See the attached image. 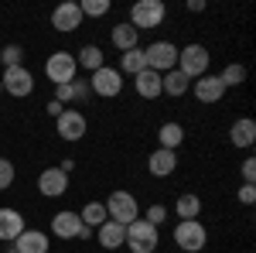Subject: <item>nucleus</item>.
<instances>
[{"label":"nucleus","instance_id":"cd10ccee","mask_svg":"<svg viewBox=\"0 0 256 253\" xmlns=\"http://www.w3.org/2000/svg\"><path fill=\"white\" fill-rule=\"evenodd\" d=\"M218 79H222V86H226V89H239V86L246 82V69H242L239 62H229V65L218 72Z\"/></svg>","mask_w":256,"mask_h":253},{"label":"nucleus","instance_id":"72a5a7b5","mask_svg":"<svg viewBox=\"0 0 256 253\" xmlns=\"http://www.w3.org/2000/svg\"><path fill=\"white\" fill-rule=\"evenodd\" d=\"M239 175H242V185H256V157H246L239 164Z\"/></svg>","mask_w":256,"mask_h":253},{"label":"nucleus","instance_id":"b1692460","mask_svg":"<svg viewBox=\"0 0 256 253\" xmlns=\"http://www.w3.org/2000/svg\"><path fill=\"white\" fill-rule=\"evenodd\" d=\"M76 65H79V69H89V76H92L96 69L106 65V55H102V48H99V45H82L79 55H76Z\"/></svg>","mask_w":256,"mask_h":253},{"label":"nucleus","instance_id":"0eeeda50","mask_svg":"<svg viewBox=\"0 0 256 253\" xmlns=\"http://www.w3.org/2000/svg\"><path fill=\"white\" fill-rule=\"evenodd\" d=\"M144 59H147V69H154L158 76L178 69V45L174 41H150L144 48Z\"/></svg>","mask_w":256,"mask_h":253},{"label":"nucleus","instance_id":"c756f323","mask_svg":"<svg viewBox=\"0 0 256 253\" xmlns=\"http://www.w3.org/2000/svg\"><path fill=\"white\" fill-rule=\"evenodd\" d=\"M0 62H4V69L24 65V48H20V45H7V48L0 52Z\"/></svg>","mask_w":256,"mask_h":253},{"label":"nucleus","instance_id":"473e14b6","mask_svg":"<svg viewBox=\"0 0 256 253\" xmlns=\"http://www.w3.org/2000/svg\"><path fill=\"white\" fill-rule=\"evenodd\" d=\"M72 82H76V79H72ZM72 82H65V86H55V99H58L62 106H65V103H79V99H76V86H72Z\"/></svg>","mask_w":256,"mask_h":253},{"label":"nucleus","instance_id":"f257e3e1","mask_svg":"<svg viewBox=\"0 0 256 253\" xmlns=\"http://www.w3.org/2000/svg\"><path fill=\"white\" fill-rule=\"evenodd\" d=\"M208 62H212L208 48H205V45H198V41L184 45V48H178V72H184L192 82L208 72Z\"/></svg>","mask_w":256,"mask_h":253},{"label":"nucleus","instance_id":"aec40b11","mask_svg":"<svg viewBox=\"0 0 256 253\" xmlns=\"http://www.w3.org/2000/svg\"><path fill=\"white\" fill-rule=\"evenodd\" d=\"M48 236L41 233V229H24V233L14 239V250L18 253H48Z\"/></svg>","mask_w":256,"mask_h":253},{"label":"nucleus","instance_id":"7ed1b4c3","mask_svg":"<svg viewBox=\"0 0 256 253\" xmlns=\"http://www.w3.org/2000/svg\"><path fill=\"white\" fill-rule=\"evenodd\" d=\"M160 243V233L158 226H150L147 219H134L130 226H126V250L130 253H154V246Z\"/></svg>","mask_w":256,"mask_h":253},{"label":"nucleus","instance_id":"4468645a","mask_svg":"<svg viewBox=\"0 0 256 253\" xmlns=\"http://www.w3.org/2000/svg\"><path fill=\"white\" fill-rule=\"evenodd\" d=\"M38 192L44 195V198H58V195L68 192V175L65 171H58V168H44L38 175Z\"/></svg>","mask_w":256,"mask_h":253},{"label":"nucleus","instance_id":"58836bf2","mask_svg":"<svg viewBox=\"0 0 256 253\" xmlns=\"http://www.w3.org/2000/svg\"><path fill=\"white\" fill-rule=\"evenodd\" d=\"M72 168H76V161H72V157H65V161L58 164V171H65V175H72Z\"/></svg>","mask_w":256,"mask_h":253},{"label":"nucleus","instance_id":"a211bd4d","mask_svg":"<svg viewBox=\"0 0 256 253\" xmlns=\"http://www.w3.org/2000/svg\"><path fill=\"white\" fill-rule=\"evenodd\" d=\"M96 239H99V246H106V250H120V246L126 243V226L106 219V222L96 229Z\"/></svg>","mask_w":256,"mask_h":253},{"label":"nucleus","instance_id":"bb28decb","mask_svg":"<svg viewBox=\"0 0 256 253\" xmlns=\"http://www.w3.org/2000/svg\"><path fill=\"white\" fill-rule=\"evenodd\" d=\"M174 212L178 219H198V212H202V198L198 195H178V202H174Z\"/></svg>","mask_w":256,"mask_h":253},{"label":"nucleus","instance_id":"20e7f679","mask_svg":"<svg viewBox=\"0 0 256 253\" xmlns=\"http://www.w3.org/2000/svg\"><path fill=\"white\" fill-rule=\"evenodd\" d=\"M44 76H48V82H55V86H65V82L79 79L76 55H72V52H65V48L52 52V55H48V62H44Z\"/></svg>","mask_w":256,"mask_h":253},{"label":"nucleus","instance_id":"2eb2a0df","mask_svg":"<svg viewBox=\"0 0 256 253\" xmlns=\"http://www.w3.org/2000/svg\"><path fill=\"white\" fill-rule=\"evenodd\" d=\"M178 168V151H164V147H158V151H150V157H147V171L154 178H168L174 175Z\"/></svg>","mask_w":256,"mask_h":253},{"label":"nucleus","instance_id":"f3484780","mask_svg":"<svg viewBox=\"0 0 256 253\" xmlns=\"http://www.w3.org/2000/svg\"><path fill=\"white\" fill-rule=\"evenodd\" d=\"M229 140H232V147H253L256 144V120L250 117H239L232 127H229Z\"/></svg>","mask_w":256,"mask_h":253},{"label":"nucleus","instance_id":"e433bc0d","mask_svg":"<svg viewBox=\"0 0 256 253\" xmlns=\"http://www.w3.org/2000/svg\"><path fill=\"white\" fill-rule=\"evenodd\" d=\"M62 110H65V106H62L58 99H48V106H44V113H48V117H55V120L62 117Z\"/></svg>","mask_w":256,"mask_h":253},{"label":"nucleus","instance_id":"f03ea898","mask_svg":"<svg viewBox=\"0 0 256 253\" xmlns=\"http://www.w3.org/2000/svg\"><path fill=\"white\" fill-rule=\"evenodd\" d=\"M168 18V7H164V0H137L134 7H130V24L137 28V31H154L160 28Z\"/></svg>","mask_w":256,"mask_h":253},{"label":"nucleus","instance_id":"39448f33","mask_svg":"<svg viewBox=\"0 0 256 253\" xmlns=\"http://www.w3.org/2000/svg\"><path fill=\"white\" fill-rule=\"evenodd\" d=\"M171 236L184 253H202V246L208 243V229L202 226V219H181Z\"/></svg>","mask_w":256,"mask_h":253},{"label":"nucleus","instance_id":"5701e85b","mask_svg":"<svg viewBox=\"0 0 256 253\" xmlns=\"http://www.w3.org/2000/svg\"><path fill=\"white\" fill-rule=\"evenodd\" d=\"M158 140H160V147H164V151H178V147L184 144V127L174 123V120H168V123H160Z\"/></svg>","mask_w":256,"mask_h":253},{"label":"nucleus","instance_id":"ddd939ff","mask_svg":"<svg viewBox=\"0 0 256 253\" xmlns=\"http://www.w3.org/2000/svg\"><path fill=\"white\" fill-rule=\"evenodd\" d=\"M192 93H195L198 103H218V99L226 96V86H222V79L212 76V72H205L202 79L192 82Z\"/></svg>","mask_w":256,"mask_h":253},{"label":"nucleus","instance_id":"393cba45","mask_svg":"<svg viewBox=\"0 0 256 253\" xmlns=\"http://www.w3.org/2000/svg\"><path fill=\"white\" fill-rule=\"evenodd\" d=\"M120 76H140L144 69H147V59H144V48H130V52H123L120 55Z\"/></svg>","mask_w":256,"mask_h":253},{"label":"nucleus","instance_id":"7c9ffc66","mask_svg":"<svg viewBox=\"0 0 256 253\" xmlns=\"http://www.w3.org/2000/svg\"><path fill=\"white\" fill-rule=\"evenodd\" d=\"M14 178H18V168H14L7 157H0V192H4V188H10V185H14Z\"/></svg>","mask_w":256,"mask_h":253},{"label":"nucleus","instance_id":"6ab92c4d","mask_svg":"<svg viewBox=\"0 0 256 253\" xmlns=\"http://www.w3.org/2000/svg\"><path fill=\"white\" fill-rule=\"evenodd\" d=\"M110 41H113V48H116L120 55H123V52H130V48H140V31L130 24V21H123V24L113 28Z\"/></svg>","mask_w":256,"mask_h":253},{"label":"nucleus","instance_id":"a19ab883","mask_svg":"<svg viewBox=\"0 0 256 253\" xmlns=\"http://www.w3.org/2000/svg\"><path fill=\"white\" fill-rule=\"evenodd\" d=\"M0 93H4V86H0Z\"/></svg>","mask_w":256,"mask_h":253},{"label":"nucleus","instance_id":"4c0bfd02","mask_svg":"<svg viewBox=\"0 0 256 253\" xmlns=\"http://www.w3.org/2000/svg\"><path fill=\"white\" fill-rule=\"evenodd\" d=\"M188 11H192V14H202V11H205V0H188Z\"/></svg>","mask_w":256,"mask_h":253},{"label":"nucleus","instance_id":"f704fd0d","mask_svg":"<svg viewBox=\"0 0 256 253\" xmlns=\"http://www.w3.org/2000/svg\"><path fill=\"white\" fill-rule=\"evenodd\" d=\"M239 202H242V205H253L256 202V185H239Z\"/></svg>","mask_w":256,"mask_h":253},{"label":"nucleus","instance_id":"2f4dec72","mask_svg":"<svg viewBox=\"0 0 256 253\" xmlns=\"http://www.w3.org/2000/svg\"><path fill=\"white\" fill-rule=\"evenodd\" d=\"M144 219H147L150 226H160V222L168 219V205H160V202H154V205H150V209L144 212Z\"/></svg>","mask_w":256,"mask_h":253},{"label":"nucleus","instance_id":"c85d7f7f","mask_svg":"<svg viewBox=\"0 0 256 253\" xmlns=\"http://www.w3.org/2000/svg\"><path fill=\"white\" fill-rule=\"evenodd\" d=\"M110 0H82L79 4V11H82V18H106L110 14Z\"/></svg>","mask_w":256,"mask_h":253},{"label":"nucleus","instance_id":"9d476101","mask_svg":"<svg viewBox=\"0 0 256 253\" xmlns=\"http://www.w3.org/2000/svg\"><path fill=\"white\" fill-rule=\"evenodd\" d=\"M55 130H58L62 140L76 144V140H82V137H86V130H89V120H86V113H82V110L65 106V110H62V117L55 120Z\"/></svg>","mask_w":256,"mask_h":253},{"label":"nucleus","instance_id":"9b49d317","mask_svg":"<svg viewBox=\"0 0 256 253\" xmlns=\"http://www.w3.org/2000/svg\"><path fill=\"white\" fill-rule=\"evenodd\" d=\"M82 21H86V18H82L79 4H72V0H65V4H58V7L52 11V28H55V31H62V35L79 31Z\"/></svg>","mask_w":256,"mask_h":253},{"label":"nucleus","instance_id":"a878e982","mask_svg":"<svg viewBox=\"0 0 256 253\" xmlns=\"http://www.w3.org/2000/svg\"><path fill=\"white\" fill-rule=\"evenodd\" d=\"M79 219H82V226H89V229H99L110 215H106V205L102 202H86L79 209Z\"/></svg>","mask_w":256,"mask_h":253},{"label":"nucleus","instance_id":"c9c22d12","mask_svg":"<svg viewBox=\"0 0 256 253\" xmlns=\"http://www.w3.org/2000/svg\"><path fill=\"white\" fill-rule=\"evenodd\" d=\"M72 86H76V99H79V103H82V99H89V96H92V93H89V82H82V79H76Z\"/></svg>","mask_w":256,"mask_h":253},{"label":"nucleus","instance_id":"4be33fe9","mask_svg":"<svg viewBox=\"0 0 256 253\" xmlns=\"http://www.w3.org/2000/svg\"><path fill=\"white\" fill-rule=\"evenodd\" d=\"M134 89H137V96H144V99L164 96V93H160V76L154 69H144L140 76H134Z\"/></svg>","mask_w":256,"mask_h":253},{"label":"nucleus","instance_id":"6e6552de","mask_svg":"<svg viewBox=\"0 0 256 253\" xmlns=\"http://www.w3.org/2000/svg\"><path fill=\"white\" fill-rule=\"evenodd\" d=\"M102 205H106V215L113 222H120V226H130L134 219H140V205L130 192H110V198Z\"/></svg>","mask_w":256,"mask_h":253},{"label":"nucleus","instance_id":"dca6fc26","mask_svg":"<svg viewBox=\"0 0 256 253\" xmlns=\"http://www.w3.org/2000/svg\"><path fill=\"white\" fill-rule=\"evenodd\" d=\"M28 226H24V215L18 209H0V243H14L20 233H24Z\"/></svg>","mask_w":256,"mask_h":253},{"label":"nucleus","instance_id":"1a4fd4ad","mask_svg":"<svg viewBox=\"0 0 256 253\" xmlns=\"http://www.w3.org/2000/svg\"><path fill=\"white\" fill-rule=\"evenodd\" d=\"M0 86H4V93L14 99H24L34 93V76L24 69V65H14V69H4V76H0Z\"/></svg>","mask_w":256,"mask_h":253},{"label":"nucleus","instance_id":"ea45409f","mask_svg":"<svg viewBox=\"0 0 256 253\" xmlns=\"http://www.w3.org/2000/svg\"><path fill=\"white\" fill-rule=\"evenodd\" d=\"M4 253H18V250H14V246H10V250H4Z\"/></svg>","mask_w":256,"mask_h":253},{"label":"nucleus","instance_id":"412c9836","mask_svg":"<svg viewBox=\"0 0 256 253\" xmlns=\"http://www.w3.org/2000/svg\"><path fill=\"white\" fill-rule=\"evenodd\" d=\"M188 89H192V79L184 76V72H178V69H171V72H164V76H160V93H164V96L181 99Z\"/></svg>","mask_w":256,"mask_h":253},{"label":"nucleus","instance_id":"423d86ee","mask_svg":"<svg viewBox=\"0 0 256 253\" xmlns=\"http://www.w3.org/2000/svg\"><path fill=\"white\" fill-rule=\"evenodd\" d=\"M89 93L99 96V99H116L120 93H123V76H120V69H113V65L96 69V72L89 76Z\"/></svg>","mask_w":256,"mask_h":253},{"label":"nucleus","instance_id":"f8f14e48","mask_svg":"<svg viewBox=\"0 0 256 253\" xmlns=\"http://www.w3.org/2000/svg\"><path fill=\"white\" fill-rule=\"evenodd\" d=\"M52 233L58 236V239H79V233H82L79 212H72V209L55 212V215H52Z\"/></svg>","mask_w":256,"mask_h":253}]
</instances>
